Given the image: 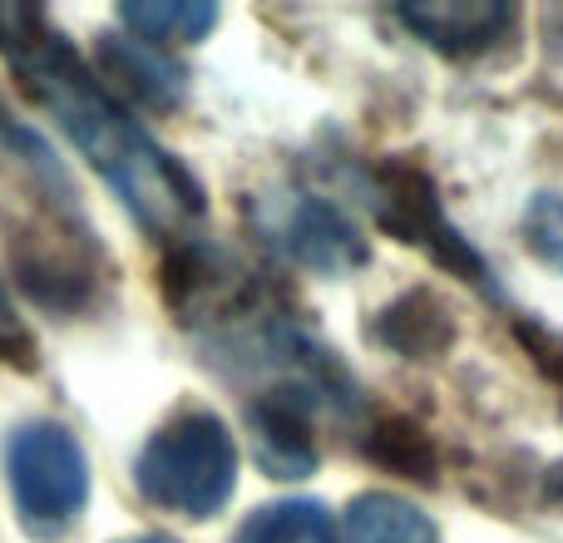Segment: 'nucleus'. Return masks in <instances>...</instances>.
<instances>
[{
	"mask_svg": "<svg viewBox=\"0 0 563 543\" xmlns=\"http://www.w3.org/2000/svg\"><path fill=\"white\" fill-rule=\"evenodd\" d=\"M119 20L134 30V40L144 45H188V40H203L208 30L218 25V5H203V0H148V5H119Z\"/></svg>",
	"mask_w": 563,
	"mask_h": 543,
	"instance_id": "1a4fd4ad",
	"label": "nucleus"
},
{
	"mask_svg": "<svg viewBox=\"0 0 563 543\" xmlns=\"http://www.w3.org/2000/svg\"><path fill=\"white\" fill-rule=\"evenodd\" d=\"M5 479L30 529H65L89 499V459L79 440L55 420L20 425L5 440Z\"/></svg>",
	"mask_w": 563,
	"mask_h": 543,
	"instance_id": "7ed1b4c3",
	"label": "nucleus"
},
{
	"mask_svg": "<svg viewBox=\"0 0 563 543\" xmlns=\"http://www.w3.org/2000/svg\"><path fill=\"white\" fill-rule=\"evenodd\" d=\"M139 495L148 505L184 519H208L233 499L238 485V445L218 415H178L139 450Z\"/></svg>",
	"mask_w": 563,
	"mask_h": 543,
	"instance_id": "f03ea898",
	"label": "nucleus"
},
{
	"mask_svg": "<svg viewBox=\"0 0 563 543\" xmlns=\"http://www.w3.org/2000/svg\"><path fill=\"white\" fill-rule=\"evenodd\" d=\"M129 543H174V539H129Z\"/></svg>",
	"mask_w": 563,
	"mask_h": 543,
	"instance_id": "ddd939ff",
	"label": "nucleus"
},
{
	"mask_svg": "<svg viewBox=\"0 0 563 543\" xmlns=\"http://www.w3.org/2000/svg\"><path fill=\"white\" fill-rule=\"evenodd\" d=\"M435 524L400 495H361L346 509V543H430Z\"/></svg>",
	"mask_w": 563,
	"mask_h": 543,
	"instance_id": "6e6552de",
	"label": "nucleus"
},
{
	"mask_svg": "<svg viewBox=\"0 0 563 543\" xmlns=\"http://www.w3.org/2000/svg\"><path fill=\"white\" fill-rule=\"evenodd\" d=\"M25 351V336H20V326H15V317H10V301H5V291H0V356L5 351Z\"/></svg>",
	"mask_w": 563,
	"mask_h": 543,
	"instance_id": "f8f14e48",
	"label": "nucleus"
},
{
	"mask_svg": "<svg viewBox=\"0 0 563 543\" xmlns=\"http://www.w3.org/2000/svg\"><path fill=\"white\" fill-rule=\"evenodd\" d=\"M267 233H273L297 263L331 272V277L346 272V267H356L361 257H366L356 228H351L331 203H321V198H287L282 213L267 223Z\"/></svg>",
	"mask_w": 563,
	"mask_h": 543,
	"instance_id": "20e7f679",
	"label": "nucleus"
},
{
	"mask_svg": "<svg viewBox=\"0 0 563 543\" xmlns=\"http://www.w3.org/2000/svg\"><path fill=\"white\" fill-rule=\"evenodd\" d=\"M525 228H529V243H534V253L544 257L549 267L563 272V198L539 193L534 203H529V213H525Z\"/></svg>",
	"mask_w": 563,
	"mask_h": 543,
	"instance_id": "9b49d317",
	"label": "nucleus"
},
{
	"mask_svg": "<svg viewBox=\"0 0 563 543\" xmlns=\"http://www.w3.org/2000/svg\"><path fill=\"white\" fill-rule=\"evenodd\" d=\"M0 49L20 75L25 95L69 134L85 164L119 193V203L148 228V233L178 237L203 218V188L198 178L119 104L95 79V69L40 25L30 10H0Z\"/></svg>",
	"mask_w": 563,
	"mask_h": 543,
	"instance_id": "f257e3e1",
	"label": "nucleus"
},
{
	"mask_svg": "<svg viewBox=\"0 0 563 543\" xmlns=\"http://www.w3.org/2000/svg\"><path fill=\"white\" fill-rule=\"evenodd\" d=\"M400 20L440 49H479L515 20V10L485 0H450V5H406Z\"/></svg>",
	"mask_w": 563,
	"mask_h": 543,
	"instance_id": "39448f33",
	"label": "nucleus"
},
{
	"mask_svg": "<svg viewBox=\"0 0 563 543\" xmlns=\"http://www.w3.org/2000/svg\"><path fill=\"white\" fill-rule=\"evenodd\" d=\"M99 49H104V59H109V69H114L119 85H124L129 95H139L144 104L168 109V104L184 99V69H178L158 45H144V40H134V35L129 40L109 35Z\"/></svg>",
	"mask_w": 563,
	"mask_h": 543,
	"instance_id": "423d86ee",
	"label": "nucleus"
},
{
	"mask_svg": "<svg viewBox=\"0 0 563 543\" xmlns=\"http://www.w3.org/2000/svg\"><path fill=\"white\" fill-rule=\"evenodd\" d=\"M253 440H257V459H263L277 479H301L317 465L307 425H301V410L291 406V396H267L263 406L253 410Z\"/></svg>",
	"mask_w": 563,
	"mask_h": 543,
	"instance_id": "0eeeda50",
	"label": "nucleus"
},
{
	"mask_svg": "<svg viewBox=\"0 0 563 543\" xmlns=\"http://www.w3.org/2000/svg\"><path fill=\"white\" fill-rule=\"evenodd\" d=\"M238 543H336V529L317 499H287V505L257 509Z\"/></svg>",
	"mask_w": 563,
	"mask_h": 543,
	"instance_id": "9d476101",
	"label": "nucleus"
}]
</instances>
